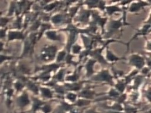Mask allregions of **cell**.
<instances>
[{
	"instance_id": "cell-1",
	"label": "cell",
	"mask_w": 151,
	"mask_h": 113,
	"mask_svg": "<svg viewBox=\"0 0 151 113\" xmlns=\"http://www.w3.org/2000/svg\"><path fill=\"white\" fill-rule=\"evenodd\" d=\"M57 48L55 46H47L42 49L40 57L44 61L52 60L57 54Z\"/></svg>"
},
{
	"instance_id": "cell-2",
	"label": "cell",
	"mask_w": 151,
	"mask_h": 113,
	"mask_svg": "<svg viewBox=\"0 0 151 113\" xmlns=\"http://www.w3.org/2000/svg\"><path fill=\"white\" fill-rule=\"evenodd\" d=\"M129 63L130 64L136 67L138 69H141L143 68V66L145 62L143 56L138 54H134L131 56H130Z\"/></svg>"
},
{
	"instance_id": "cell-3",
	"label": "cell",
	"mask_w": 151,
	"mask_h": 113,
	"mask_svg": "<svg viewBox=\"0 0 151 113\" xmlns=\"http://www.w3.org/2000/svg\"><path fill=\"white\" fill-rule=\"evenodd\" d=\"M113 77L109 74L107 70H103L99 73L98 75L94 77L93 79L96 81H106L109 83H112Z\"/></svg>"
},
{
	"instance_id": "cell-4",
	"label": "cell",
	"mask_w": 151,
	"mask_h": 113,
	"mask_svg": "<svg viewBox=\"0 0 151 113\" xmlns=\"http://www.w3.org/2000/svg\"><path fill=\"white\" fill-rule=\"evenodd\" d=\"M16 103L18 107L23 108L30 104V100L27 93L24 92L16 99Z\"/></svg>"
},
{
	"instance_id": "cell-5",
	"label": "cell",
	"mask_w": 151,
	"mask_h": 113,
	"mask_svg": "<svg viewBox=\"0 0 151 113\" xmlns=\"http://www.w3.org/2000/svg\"><path fill=\"white\" fill-rule=\"evenodd\" d=\"M8 39L9 41L14 39H22L24 38V34L20 31H10L7 33Z\"/></svg>"
},
{
	"instance_id": "cell-6",
	"label": "cell",
	"mask_w": 151,
	"mask_h": 113,
	"mask_svg": "<svg viewBox=\"0 0 151 113\" xmlns=\"http://www.w3.org/2000/svg\"><path fill=\"white\" fill-rule=\"evenodd\" d=\"M94 95H95V92L90 89H84L81 91L79 94V97H80L81 98L86 99H92Z\"/></svg>"
},
{
	"instance_id": "cell-7",
	"label": "cell",
	"mask_w": 151,
	"mask_h": 113,
	"mask_svg": "<svg viewBox=\"0 0 151 113\" xmlns=\"http://www.w3.org/2000/svg\"><path fill=\"white\" fill-rule=\"evenodd\" d=\"M123 23L124 22L122 23V18L119 20H112L110 22V32L113 33L122 25H123Z\"/></svg>"
},
{
	"instance_id": "cell-8",
	"label": "cell",
	"mask_w": 151,
	"mask_h": 113,
	"mask_svg": "<svg viewBox=\"0 0 151 113\" xmlns=\"http://www.w3.org/2000/svg\"><path fill=\"white\" fill-rule=\"evenodd\" d=\"M96 60L93 59H90L89 61L86 63L85 67L86 69V75L87 77H90L91 76L93 72H94V69H93V65L96 62Z\"/></svg>"
},
{
	"instance_id": "cell-9",
	"label": "cell",
	"mask_w": 151,
	"mask_h": 113,
	"mask_svg": "<svg viewBox=\"0 0 151 113\" xmlns=\"http://www.w3.org/2000/svg\"><path fill=\"white\" fill-rule=\"evenodd\" d=\"M143 2H134V3L132 4L130 8H129V11L131 12H137L139 10H140L141 8H142L143 6H146L147 5L146 4H143Z\"/></svg>"
},
{
	"instance_id": "cell-10",
	"label": "cell",
	"mask_w": 151,
	"mask_h": 113,
	"mask_svg": "<svg viewBox=\"0 0 151 113\" xmlns=\"http://www.w3.org/2000/svg\"><path fill=\"white\" fill-rule=\"evenodd\" d=\"M45 35L48 39L52 41H60L61 38L54 30H48L45 32Z\"/></svg>"
},
{
	"instance_id": "cell-11",
	"label": "cell",
	"mask_w": 151,
	"mask_h": 113,
	"mask_svg": "<svg viewBox=\"0 0 151 113\" xmlns=\"http://www.w3.org/2000/svg\"><path fill=\"white\" fill-rule=\"evenodd\" d=\"M40 91L41 92L42 97L44 98L50 99L52 98V92L49 88L47 87H40Z\"/></svg>"
},
{
	"instance_id": "cell-12",
	"label": "cell",
	"mask_w": 151,
	"mask_h": 113,
	"mask_svg": "<svg viewBox=\"0 0 151 113\" xmlns=\"http://www.w3.org/2000/svg\"><path fill=\"white\" fill-rule=\"evenodd\" d=\"M91 103V101L89 99H77V101L75 102V103L73 104L74 107H78V108H81L84 107H86L88 105Z\"/></svg>"
},
{
	"instance_id": "cell-13",
	"label": "cell",
	"mask_w": 151,
	"mask_h": 113,
	"mask_svg": "<svg viewBox=\"0 0 151 113\" xmlns=\"http://www.w3.org/2000/svg\"><path fill=\"white\" fill-rule=\"evenodd\" d=\"M106 58L108 61L113 62V61H116L117 60H120L122 59H125L124 58H119L114 55V54L110 51L109 49H107V53H106Z\"/></svg>"
},
{
	"instance_id": "cell-14",
	"label": "cell",
	"mask_w": 151,
	"mask_h": 113,
	"mask_svg": "<svg viewBox=\"0 0 151 113\" xmlns=\"http://www.w3.org/2000/svg\"><path fill=\"white\" fill-rule=\"evenodd\" d=\"M64 20V15L61 14H56L51 17V22L54 24H58L62 22Z\"/></svg>"
},
{
	"instance_id": "cell-15",
	"label": "cell",
	"mask_w": 151,
	"mask_h": 113,
	"mask_svg": "<svg viewBox=\"0 0 151 113\" xmlns=\"http://www.w3.org/2000/svg\"><path fill=\"white\" fill-rule=\"evenodd\" d=\"M42 113H52V108L50 104L44 103L40 109Z\"/></svg>"
},
{
	"instance_id": "cell-16",
	"label": "cell",
	"mask_w": 151,
	"mask_h": 113,
	"mask_svg": "<svg viewBox=\"0 0 151 113\" xmlns=\"http://www.w3.org/2000/svg\"><path fill=\"white\" fill-rule=\"evenodd\" d=\"M65 98L69 101L71 104H74L77 101V95L73 92H68L65 95Z\"/></svg>"
},
{
	"instance_id": "cell-17",
	"label": "cell",
	"mask_w": 151,
	"mask_h": 113,
	"mask_svg": "<svg viewBox=\"0 0 151 113\" xmlns=\"http://www.w3.org/2000/svg\"><path fill=\"white\" fill-rule=\"evenodd\" d=\"M66 52L64 50H63L61 51H60V52H58L57 55V58H56V60L57 62H61L62 61L66 56Z\"/></svg>"
},
{
	"instance_id": "cell-18",
	"label": "cell",
	"mask_w": 151,
	"mask_h": 113,
	"mask_svg": "<svg viewBox=\"0 0 151 113\" xmlns=\"http://www.w3.org/2000/svg\"><path fill=\"white\" fill-rule=\"evenodd\" d=\"M106 10H107V13L109 14V15H111L113 14V13H114L115 12H117V11H120V9L119 8L116 6H107L106 8Z\"/></svg>"
},
{
	"instance_id": "cell-19",
	"label": "cell",
	"mask_w": 151,
	"mask_h": 113,
	"mask_svg": "<svg viewBox=\"0 0 151 113\" xmlns=\"http://www.w3.org/2000/svg\"><path fill=\"white\" fill-rule=\"evenodd\" d=\"M78 79V74L75 72H74L71 75H68L65 78V79L67 81H77Z\"/></svg>"
},
{
	"instance_id": "cell-20",
	"label": "cell",
	"mask_w": 151,
	"mask_h": 113,
	"mask_svg": "<svg viewBox=\"0 0 151 113\" xmlns=\"http://www.w3.org/2000/svg\"><path fill=\"white\" fill-rule=\"evenodd\" d=\"M64 70L63 69H61L60 70V71H58L57 72V74H56V75L54 76V78L56 80H58V81H61L63 78H64Z\"/></svg>"
},
{
	"instance_id": "cell-21",
	"label": "cell",
	"mask_w": 151,
	"mask_h": 113,
	"mask_svg": "<svg viewBox=\"0 0 151 113\" xmlns=\"http://www.w3.org/2000/svg\"><path fill=\"white\" fill-rule=\"evenodd\" d=\"M28 84V86H29V89L30 90H31L35 94L38 93V87L36 86L35 84H33L32 82H30V81Z\"/></svg>"
},
{
	"instance_id": "cell-22",
	"label": "cell",
	"mask_w": 151,
	"mask_h": 113,
	"mask_svg": "<svg viewBox=\"0 0 151 113\" xmlns=\"http://www.w3.org/2000/svg\"><path fill=\"white\" fill-rule=\"evenodd\" d=\"M71 47H72L71 51H72V52H73V54H78V53L80 52V51H81V46H80L79 45H78V44H75V45H74L73 46H72Z\"/></svg>"
},
{
	"instance_id": "cell-23",
	"label": "cell",
	"mask_w": 151,
	"mask_h": 113,
	"mask_svg": "<svg viewBox=\"0 0 151 113\" xmlns=\"http://www.w3.org/2000/svg\"><path fill=\"white\" fill-rule=\"evenodd\" d=\"M115 87H116V89H117L120 92H122L125 88V84L123 82H118L117 84H116L115 85Z\"/></svg>"
},
{
	"instance_id": "cell-24",
	"label": "cell",
	"mask_w": 151,
	"mask_h": 113,
	"mask_svg": "<svg viewBox=\"0 0 151 113\" xmlns=\"http://www.w3.org/2000/svg\"><path fill=\"white\" fill-rule=\"evenodd\" d=\"M83 113H101L97 111V109L95 108H88V109H86Z\"/></svg>"
},
{
	"instance_id": "cell-25",
	"label": "cell",
	"mask_w": 151,
	"mask_h": 113,
	"mask_svg": "<svg viewBox=\"0 0 151 113\" xmlns=\"http://www.w3.org/2000/svg\"><path fill=\"white\" fill-rule=\"evenodd\" d=\"M8 59V56L2 55V54H0V64H2L3 62H4V61Z\"/></svg>"
},
{
	"instance_id": "cell-26",
	"label": "cell",
	"mask_w": 151,
	"mask_h": 113,
	"mask_svg": "<svg viewBox=\"0 0 151 113\" xmlns=\"http://www.w3.org/2000/svg\"><path fill=\"white\" fill-rule=\"evenodd\" d=\"M6 31L4 29H0V39H2L5 36Z\"/></svg>"
},
{
	"instance_id": "cell-27",
	"label": "cell",
	"mask_w": 151,
	"mask_h": 113,
	"mask_svg": "<svg viewBox=\"0 0 151 113\" xmlns=\"http://www.w3.org/2000/svg\"><path fill=\"white\" fill-rule=\"evenodd\" d=\"M68 113H83V111H80L78 109H76L75 108H74L70 112H68Z\"/></svg>"
},
{
	"instance_id": "cell-28",
	"label": "cell",
	"mask_w": 151,
	"mask_h": 113,
	"mask_svg": "<svg viewBox=\"0 0 151 113\" xmlns=\"http://www.w3.org/2000/svg\"><path fill=\"white\" fill-rule=\"evenodd\" d=\"M53 113H66V112H65V111H64L63 110H62L59 107H58L55 109V111H54Z\"/></svg>"
},
{
	"instance_id": "cell-29",
	"label": "cell",
	"mask_w": 151,
	"mask_h": 113,
	"mask_svg": "<svg viewBox=\"0 0 151 113\" xmlns=\"http://www.w3.org/2000/svg\"><path fill=\"white\" fill-rule=\"evenodd\" d=\"M106 113H124L123 111H114V110H108L106 112Z\"/></svg>"
},
{
	"instance_id": "cell-30",
	"label": "cell",
	"mask_w": 151,
	"mask_h": 113,
	"mask_svg": "<svg viewBox=\"0 0 151 113\" xmlns=\"http://www.w3.org/2000/svg\"><path fill=\"white\" fill-rule=\"evenodd\" d=\"M149 71V69L147 67L142 68V73H143L145 74H147Z\"/></svg>"
},
{
	"instance_id": "cell-31",
	"label": "cell",
	"mask_w": 151,
	"mask_h": 113,
	"mask_svg": "<svg viewBox=\"0 0 151 113\" xmlns=\"http://www.w3.org/2000/svg\"><path fill=\"white\" fill-rule=\"evenodd\" d=\"M30 113H35V112H33V111H32V112H30Z\"/></svg>"
},
{
	"instance_id": "cell-32",
	"label": "cell",
	"mask_w": 151,
	"mask_h": 113,
	"mask_svg": "<svg viewBox=\"0 0 151 113\" xmlns=\"http://www.w3.org/2000/svg\"><path fill=\"white\" fill-rule=\"evenodd\" d=\"M52 113H53V112H52Z\"/></svg>"
}]
</instances>
